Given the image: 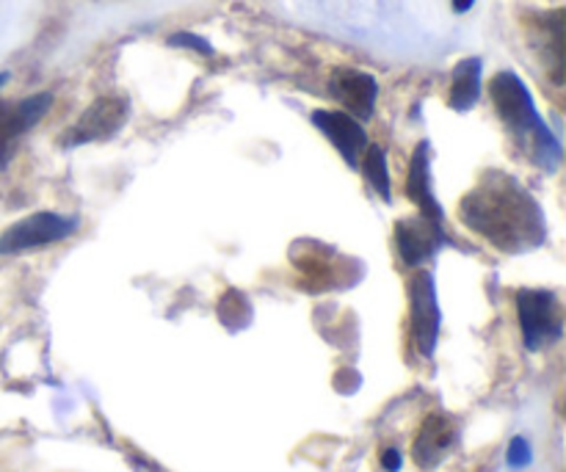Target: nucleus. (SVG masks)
Returning <instances> with one entry per match:
<instances>
[{"label": "nucleus", "mask_w": 566, "mask_h": 472, "mask_svg": "<svg viewBox=\"0 0 566 472\" xmlns=\"http://www.w3.org/2000/svg\"><path fill=\"white\" fill-rule=\"evenodd\" d=\"M517 315L531 352H539L542 346L562 337V307L551 291H520Z\"/></svg>", "instance_id": "3"}, {"label": "nucleus", "mask_w": 566, "mask_h": 472, "mask_svg": "<svg viewBox=\"0 0 566 472\" xmlns=\"http://www.w3.org/2000/svg\"><path fill=\"white\" fill-rule=\"evenodd\" d=\"M381 468H385L387 472L401 470V453H398L396 448H390V451L381 453Z\"/></svg>", "instance_id": "18"}, {"label": "nucleus", "mask_w": 566, "mask_h": 472, "mask_svg": "<svg viewBox=\"0 0 566 472\" xmlns=\"http://www.w3.org/2000/svg\"><path fill=\"white\" fill-rule=\"evenodd\" d=\"M75 232V221L64 219L59 213H33L28 219L17 221L0 235V254L28 252V249L59 243Z\"/></svg>", "instance_id": "4"}, {"label": "nucleus", "mask_w": 566, "mask_h": 472, "mask_svg": "<svg viewBox=\"0 0 566 472\" xmlns=\"http://www.w3.org/2000/svg\"><path fill=\"white\" fill-rule=\"evenodd\" d=\"M313 122L315 127L335 144L337 153L346 158L348 166L359 164V155L368 147V138H365L363 125H359L354 116L340 114V111H315Z\"/></svg>", "instance_id": "10"}, {"label": "nucleus", "mask_w": 566, "mask_h": 472, "mask_svg": "<svg viewBox=\"0 0 566 472\" xmlns=\"http://www.w3.org/2000/svg\"><path fill=\"white\" fill-rule=\"evenodd\" d=\"M332 97L343 105L357 119H370L376 108V97H379V86H376L374 75L359 70H337L332 75Z\"/></svg>", "instance_id": "9"}, {"label": "nucleus", "mask_w": 566, "mask_h": 472, "mask_svg": "<svg viewBox=\"0 0 566 472\" xmlns=\"http://www.w3.org/2000/svg\"><path fill=\"white\" fill-rule=\"evenodd\" d=\"M407 197L423 210L429 219L442 221V208L437 197L431 193V171H429V144L420 141L418 149L412 153L409 160V175H407Z\"/></svg>", "instance_id": "12"}, {"label": "nucleus", "mask_w": 566, "mask_h": 472, "mask_svg": "<svg viewBox=\"0 0 566 472\" xmlns=\"http://www.w3.org/2000/svg\"><path fill=\"white\" fill-rule=\"evenodd\" d=\"M453 442H457V423L446 418V415H429L423 426H420L418 440L412 445L415 464L423 470L437 468L451 453Z\"/></svg>", "instance_id": "11"}, {"label": "nucleus", "mask_w": 566, "mask_h": 472, "mask_svg": "<svg viewBox=\"0 0 566 472\" xmlns=\"http://www.w3.org/2000/svg\"><path fill=\"white\" fill-rule=\"evenodd\" d=\"M169 44H175V48L197 50V53H202V55L213 53V48H210L202 36H197V33H175V36L169 39Z\"/></svg>", "instance_id": "16"}, {"label": "nucleus", "mask_w": 566, "mask_h": 472, "mask_svg": "<svg viewBox=\"0 0 566 472\" xmlns=\"http://www.w3.org/2000/svg\"><path fill=\"white\" fill-rule=\"evenodd\" d=\"M50 103H53L50 94H33V97L20 99V103H0V166L9 160L14 138L31 130L48 114Z\"/></svg>", "instance_id": "8"}, {"label": "nucleus", "mask_w": 566, "mask_h": 472, "mask_svg": "<svg viewBox=\"0 0 566 472\" xmlns=\"http://www.w3.org/2000/svg\"><path fill=\"white\" fill-rule=\"evenodd\" d=\"M359 160H363V171L365 177H368L370 188H374L385 202H390L392 188H390V171H387L385 149L376 147V144H368V147L363 149V158Z\"/></svg>", "instance_id": "14"}, {"label": "nucleus", "mask_w": 566, "mask_h": 472, "mask_svg": "<svg viewBox=\"0 0 566 472\" xmlns=\"http://www.w3.org/2000/svg\"><path fill=\"white\" fill-rule=\"evenodd\" d=\"M462 219L470 230L481 232L506 252H523L545 238V216L539 204L503 175L492 182H481L462 199Z\"/></svg>", "instance_id": "1"}, {"label": "nucleus", "mask_w": 566, "mask_h": 472, "mask_svg": "<svg viewBox=\"0 0 566 472\" xmlns=\"http://www.w3.org/2000/svg\"><path fill=\"white\" fill-rule=\"evenodd\" d=\"M490 94L501 119L509 125V130L517 133L520 141L528 138L534 144L539 164H545V160L558 164L562 147H558L556 136L547 130L545 122L539 119V114H536L528 86L514 72H497L490 83Z\"/></svg>", "instance_id": "2"}, {"label": "nucleus", "mask_w": 566, "mask_h": 472, "mask_svg": "<svg viewBox=\"0 0 566 472\" xmlns=\"http://www.w3.org/2000/svg\"><path fill=\"white\" fill-rule=\"evenodd\" d=\"M396 243L403 263H407L409 269H418V265H423L426 260L434 258L437 249H440L442 243L440 221L429 219V216H415V219L398 221Z\"/></svg>", "instance_id": "7"}, {"label": "nucleus", "mask_w": 566, "mask_h": 472, "mask_svg": "<svg viewBox=\"0 0 566 472\" xmlns=\"http://www.w3.org/2000/svg\"><path fill=\"white\" fill-rule=\"evenodd\" d=\"M6 81H9V75H6V72H0V88H3Z\"/></svg>", "instance_id": "20"}, {"label": "nucleus", "mask_w": 566, "mask_h": 472, "mask_svg": "<svg viewBox=\"0 0 566 472\" xmlns=\"http://www.w3.org/2000/svg\"><path fill=\"white\" fill-rule=\"evenodd\" d=\"M219 321L232 332H241L252 324V304L241 291H227L219 298Z\"/></svg>", "instance_id": "15"}, {"label": "nucleus", "mask_w": 566, "mask_h": 472, "mask_svg": "<svg viewBox=\"0 0 566 472\" xmlns=\"http://www.w3.org/2000/svg\"><path fill=\"white\" fill-rule=\"evenodd\" d=\"M409 307H412L415 343L423 357H431L440 335V307H437L434 276L429 271H415L409 280Z\"/></svg>", "instance_id": "6"}, {"label": "nucleus", "mask_w": 566, "mask_h": 472, "mask_svg": "<svg viewBox=\"0 0 566 472\" xmlns=\"http://www.w3.org/2000/svg\"><path fill=\"white\" fill-rule=\"evenodd\" d=\"M475 0H453V11H459V14H464V11L473 9Z\"/></svg>", "instance_id": "19"}, {"label": "nucleus", "mask_w": 566, "mask_h": 472, "mask_svg": "<svg viewBox=\"0 0 566 472\" xmlns=\"http://www.w3.org/2000/svg\"><path fill=\"white\" fill-rule=\"evenodd\" d=\"M528 462H531L528 442H525L523 437H517V440H512V448H509V464H512V468H525Z\"/></svg>", "instance_id": "17"}, {"label": "nucleus", "mask_w": 566, "mask_h": 472, "mask_svg": "<svg viewBox=\"0 0 566 472\" xmlns=\"http://www.w3.org/2000/svg\"><path fill=\"white\" fill-rule=\"evenodd\" d=\"M127 105L125 97H99L88 105L81 114V119L66 130L64 144L66 147H81V144L105 141V138L116 136L119 127L127 122Z\"/></svg>", "instance_id": "5"}, {"label": "nucleus", "mask_w": 566, "mask_h": 472, "mask_svg": "<svg viewBox=\"0 0 566 472\" xmlns=\"http://www.w3.org/2000/svg\"><path fill=\"white\" fill-rule=\"evenodd\" d=\"M481 97V59H464L459 61L453 70V86H451V108L453 111H470Z\"/></svg>", "instance_id": "13"}]
</instances>
